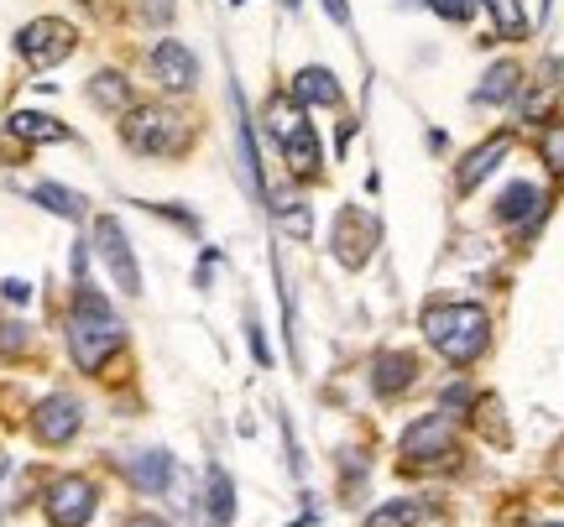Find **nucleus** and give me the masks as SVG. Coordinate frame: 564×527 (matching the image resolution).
<instances>
[{"instance_id":"obj_1","label":"nucleus","mask_w":564,"mask_h":527,"mask_svg":"<svg viewBox=\"0 0 564 527\" xmlns=\"http://www.w3.org/2000/svg\"><path fill=\"white\" fill-rule=\"evenodd\" d=\"M423 340L440 350L449 365L481 361L491 345V319L476 304H434L423 308Z\"/></svg>"},{"instance_id":"obj_2","label":"nucleus","mask_w":564,"mask_h":527,"mask_svg":"<svg viewBox=\"0 0 564 527\" xmlns=\"http://www.w3.org/2000/svg\"><path fill=\"white\" fill-rule=\"evenodd\" d=\"M68 350H74L79 371H100L121 350V319H116V308L105 304L100 293H89V287H79L74 314H68Z\"/></svg>"},{"instance_id":"obj_3","label":"nucleus","mask_w":564,"mask_h":527,"mask_svg":"<svg viewBox=\"0 0 564 527\" xmlns=\"http://www.w3.org/2000/svg\"><path fill=\"white\" fill-rule=\"evenodd\" d=\"M121 136H126V146H137L147 157H173V152H183V142H188V125H183V116H173V110L141 105V110H131L121 121Z\"/></svg>"},{"instance_id":"obj_4","label":"nucleus","mask_w":564,"mask_h":527,"mask_svg":"<svg viewBox=\"0 0 564 527\" xmlns=\"http://www.w3.org/2000/svg\"><path fill=\"white\" fill-rule=\"evenodd\" d=\"M95 507H100V496H95V486H89L84 475H63V481H53L47 496H42V512H47L53 527H84L95 517Z\"/></svg>"},{"instance_id":"obj_5","label":"nucleus","mask_w":564,"mask_h":527,"mask_svg":"<svg viewBox=\"0 0 564 527\" xmlns=\"http://www.w3.org/2000/svg\"><path fill=\"white\" fill-rule=\"evenodd\" d=\"M17 53L32 63V68H53V63H63L68 53H74V26H68V21H58V17L32 21V26H21Z\"/></svg>"},{"instance_id":"obj_6","label":"nucleus","mask_w":564,"mask_h":527,"mask_svg":"<svg viewBox=\"0 0 564 527\" xmlns=\"http://www.w3.org/2000/svg\"><path fill=\"white\" fill-rule=\"evenodd\" d=\"M95 251H100L105 272L116 277V287L137 298V293H141L137 256H131V241H126V230H121V224H116V220H110V215H100V220H95Z\"/></svg>"},{"instance_id":"obj_7","label":"nucleus","mask_w":564,"mask_h":527,"mask_svg":"<svg viewBox=\"0 0 564 527\" xmlns=\"http://www.w3.org/2000/svg\"><path fill=\"white\" fill-rule=\"evenodd\" d=\"M403 454L413 465H434L444 454H455V424L444 418V413H429L419 424H408L403 433Z\"/></svg>"},{"instance_id":"obj_8","label":"nucleus","mask_w":564,"mask_h":527,"mask_svg":"<svg viewBox=\"0 0 564 527\" xmlns=\"http://www.w3.org/2000/svg\"><path fill=\"white\" fill-rule=\"evenodd\" d=\"M152 74H158V84L167 95H183V89H194V79H199V63H194V53L183 42H158L152 47Z\"/></svg>"},{"instance_id":"obj_9","label":"nucleus","mask_w":564,"mask_h":527,"mask_svg":"<svg viewBox=\"0 0 564 527\" xmlns=\"http://www.w3.org/2000/svg\"><path fill=\"white\" fill-rule=\"evenodd\" d=\"M371 245H377V224L366 220V209H340V220H335V256L345 266H361L371 256Z\"/></svg>"},{"instance_id":"obj_10","label":"nucleus","mask_w":564,"mask_h":527,"mask_svg":"<svg viewBox=\"0 0 564 527\" xmlns=\"http://www.w3.org/2000/svg\"><path fill=\"white\" fill-rule=\"evenodd\" d=\"M84 424V413L74 397H47V403L32 413V433H37L42 444H68L74 433H79Z\"/></svg>"},{"instance_id":"obj_11","label":"nucleus","mask_w":564,"mask_h":527,"mask_svg":"<svg viewBox=\"0 0 564 527\" xmlns=\"http://www.w3.org/2000/svg\"><path fill=\"white\" fill-rule=\"evenodd\" d=\"M413 382H419V361H413L408 350H387V355H377V365H371L377 397H398V392H408Z\"/></svg>"},{"instance_id":"obj_12","label":"nucleus","mask_w":564,"mask_h":527,"mask_svg":"<svg viewBox=\"0 0 564 527\" xmlns=\"http://www.w3.org/2000/svg\"><path fill=\"white\" fill-rule=\"evenodd\" d=\"M507 152H512V142H507V136H491V142L476 146V152H470V157L460 163V178H455V183H460V194H470V188H476V183H481L491 167L502 163Z\"/></svg>"},{"instance_id":"obj_13","label":"nucleus","mask_w":564,"mask_h":527,"mask_svg":"<svg viewBox=\"0 0 564 527\" xmlns=\"http://www.w3.org/2000/svg\"><path fill=\"white\" fill-rule=\"evenodd\" d=\"M293 100L299 105H340V84L329 68H303L293 79Z\"/></svg>"},{"instance_id":"obj_14","label":"nucleus","mask_w":564,"mask_h":527,"mask_svg":"<svg viewBox=\"0 0 564 527\" xmlns=\"http://www.w3.org/2000/svg\"><path fill=\"white\" fill-rule=\"evenodd\" d=\"M560 74H564V63H560V58H549V63H544V74H539V84L528 89V100H523V116H528V121H544L549 105L560 100Z\"/></svg>"},{"instance_id":"obj_15","label":"nucleus","mask_w":564,"mask_h":527,"mask_svg":"<svg viewBox=\"0 0 564 527\" xmlns=\"http://www.w3.org/2000/svg\"><path fill=\"white\" fill-rule=\"evenodd\" d=\"M204 512H209V527H230L236 517V486H230V475L220 465L209 470V491H204Z\"/></svg>"},{"instance_id":"obj_16","label":"nucleus","mask_w":564,"mask_h":527,"mask_svg":"<svg viewBox=\"0 0 564 527\" xmlns=\"http://www.w3.org/2000/svg\"><path fill=\"white\" fill-rule=\"evenodd\" d=\"M89 100L100 105L105 116H121V110H131V84H126L121 74H110V68H100V74L89 79Z\"/></svg>"},{"instance_id":"obj_17","label":"nucleus","mask_w":564,"mask_h":527,"mask_svg":"<svg viewBox=\"0 0 564 527\" xmlns=\"http://www.w3.org/2000/svg\"><path fill=\"white\" fill-rule=\"evenodd\" d=\"M11 131H17L21 142H68V125L53 121V116H42V110H17V116H11Z\"/></svg>"},{"instance_id":"obj_18","label":"nucleus","mask_w":564,"mask_h":527,"mask_svg":"<svg viewBox=\"0 0 564 527\" xmlns=\"http://www.w3.org/2000/svg\"><path fill=\"white\" fill-rule=\"evenodd\" d=\"M282 163L293 167V178H314V173H319V142H314L308 125H303L293 142H282Z\"/></svg>"},{"instance_id":"obj_19","label":"nucleus","mask_w":564,"mask_h":527,"mask_svg":"<svg viewBox=\"0 0 564 527\" xmlns=\"http://www.w3.org/2000/svg\"><path fill=\"white\" fill-rule=\"evenodd\" d=\"M539 204H544V194H539L533 183H512V188L502 194V204H497V220H507V224L533 220V215H539Z\"/></svg>"},{"instance_id":"obj_20","label":"nucleus","mask_w":564,"mask_h":527,"mask_svg":"<svg viewBox=\"0 0 564 527\" xmlns=\"http://www.w3.org/2000/svg\"><path fill=\"white\" fill-rule=\"evenodd\" d=\"M303 125H308V121H303V110H299V100H293V95H288V100L278 95V100L267 105V131H272V142H278V146L293 142Z\"/></svg>"},{"instance_id":"obj_21","label":"nucleus","mask_w":564,"mask_h":527,"mask_svg":"<svg viewBox=\"0 0 564 527\" xmlns=\"http://www.w3.org/2000/svg\"><path fill=\"white\" fill-rule=\"evenodd\" d=\"M518 84H523V68H518V63H497V68L481 79L476 100H481V105H502V100H512V95H518Z\"/></svg>"},{"instance_id":"obj_22","label":"nucleus","mask_w":564,"mask_h":527,"mask_svg":"<svg viewBox=\"0 0 564 527\" xmlns=\"http://www.w3.org/2000/svg\"><path fill=\"white\" fill-rule=\"evenodd\" d=\"M131 481H137L141 491H162L167 486V481H173V460H167V454H137V460H131Z\"/></svg>"},{"instance_id":"obj_23","label":"nucleus","mask_w":564,"mask_h":527,"mask_svg":"<svg viewBox=\"0 0 564 527\" xmlns=\"http://www.w3.org/2000/svg\"><path fill=\"white\" fill-rule=\"evenodd\" d=\"M32 199L47 204V209H53V215H63V220H79V215H84V199L74 194V188H63V183H37V188H32Z\"/></svg>"},{"instance_id":"obj_24","label":"nucleus","mask_w":564,"mask_h":527,"mask_svg":"<svg viewBox=\"0 0 564 527\" xmlns=\"http://www.w3.org/2000/svg\"><path fill=\"white\" fill-rule=\"evenodd\" d=\"M481 6L491 11V21H497V32H502V37H523L528 32L523 0H481Z\"/></svg>"},{"instance_id":"obj_25","label":"nucleus","mask_w":564,"mask_h":527,"mask_svg":"<svg viewBox=\"0 0 564 527\" xmlns=\"http://www.w3.org/2000/svg\"><path fill=\"white\" fill-rule=\"evenodd\" d=\"M366 527H419V507L413 502H387L366 517Z\"/></svg>"},{"instance_id":"obj_26","label":"nucleus","mask_w":564,"mask_h":527,"mask_svg":"<svg viewBox=\"0 0 564 527\" xmlns=\"http://www.w3.org/2000/svg\"><path fill=\"white\" fill-rule=\"evenodd\" d=\"M282 230H288V235H299V241H308V230H314V220H308V204H288Z\"/></svg>"},{"instance_id":"obj_27","label":"nucleus","mask_w":564,"mask_h":527,"mask_svg":"<svg viewBox=\"0 0 564 527\" xmlns=\"http://www.w3.org/2000/svg\"><path fill=\"white\" fill-rule=\"evenodd\" d=\"M544 163L554 167V173H564V121L544 131Z\"/></svg>"},{"instance_id":"obj_28","label":"nucleus","mask_w":564,"mask_h":527,"mask_svg":"<svg viewBox=\"0 0 564 527\" xmlns=\"http://www.w3.org/2000/svg\"><path fill=\"white\" fill-rule=\"evenodd\" d=\"M429 6H434L444 21H470L476 17V0H429Z\"/></svg>"},{"instance_id":"obj_29","label":"nucleus","mask_w":564,"mask_h":527,"mask_svg":"<svg viewBox=\"0 0 564 527\" xmlns=\"http://www.w3.org/2000/svg\"><path fill=\"white\" fill-rule=\"evenodd\" d=\"M465 407H470V386H444V418H460Z\"/></svg>"},{"instance_id":"obj_30","label":"nucleus","mask_w":564,"mask_h":527,"mask_svg":"<svg viewBox=\"0 0 564 527\" xmlns=\"http://www.w3.org/2000/svg\"><path fill=\"white\" fill-rule=\"evenodd\" d=\"M137 11L141 21H167L173 17V0H137Z\"/></svg>"},{"instance_id":"obj_31","label":"nucleus","mask_w":564,"mask_h":527,"mask_svg":"<svg viewBox=\"0 0 564 527\" xmlns=\"http://www.w3.org/2000/svg\"><path fill=\"white\" fill-rule=\"evenodd\" d=\"M0 293H6L11 304H26V298H32V287L21 283V277H6V283H0Z\"/></svg>"},{"instance_id":"obj_32","label":"nucleus","mask_w":564,"mask_h":527,"mask_svg":"<svg viewBox=\"0 0 564 527\" xmlns=\"http://www.w3.org/2000/svg\"><path fill=\"white\" fill-rule=\"evenodd\" d=\"M126 527H167V523H162V517H131Z\"/></svg>"},{"instance_id":"obj_33","label":"nucleus","mask_w":564,"mask_h":527,"mask_svg":"<svg viewBox=\"0 0 564 527\" xmlns=\"http://www.w3.org/2000/svg\"><path fill=\"white\" fill-rule=\"evenodd\" d=\"M403 6H419V0H403Z\"/></svg>"},{"instance_id":"obj_34","label":"nucleus","mask_w":564,"mask_h":527,"mask_svg":"<svg viewBox=\"0 0 564 527\" xmlns=\"http://www.w3.org/2000/svg\"><path fill=\"white\" fill-rule=\"evenodd\" d=\"M549 527H564V523H549Z\"/></svg>"},{"instance_id":"obj_35","label":"nucleus","mask_w":564,"mask_h":527,"mask_svg":"<svg viewBox=\"0 0 564 527\" xmlns=\"http://www.w3.org/2000/svg\"><path fill=\"white\" fill-rule=\"evenodd\" d=\"M288 6H299V0H288Z\"/></svg>"},{"instance_id":"obj_36","label":"nucleus","mask_w":564,"mask_h":527,"mask_svg":"<svg viewBox=\"0 0 564 527\" xmlns=\"http://www.w3.org/2000/svg\"><path fill=\"white\" fill-rule=\"evenodd\" d=\"M0 470H6V460H0Z\"/></svg>"}]
</instances>
